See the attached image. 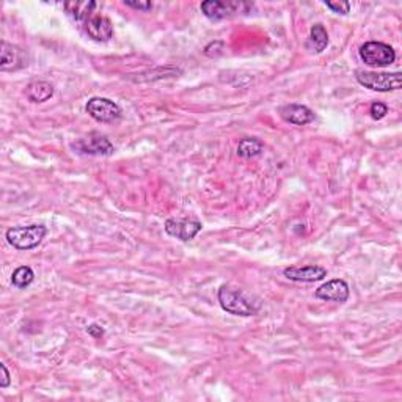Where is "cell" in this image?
<instances>
[{
    "label": "cell",
    "instance_id": "6da1fadb",
    "mask_svg": "<svg viewBox=\"0 0 402 402\" xmlns=\"http://www.w3.org/2000/svg\"><path fill=\"white\" fill-rule=\"evenodd\" d=\"M219 302L225 311L234 316H255L263 305L260 297L227 284L219 289Z\"/></svg>",
    "mask_w": 402,
    "mask_h": 402
},
{
    "label": "cell",
    "instance_id": "7a4b0ae2",
    "mask_svg": "<svg viewBox=\"0 0 402 402\" xmlns=\"http://www.w3.org/2000/svg\"><path fill=\"white\" fill-rule=\"evenodd\" d=\"M47 228L44 225H29V227H14L7 231L8 244L16 250H33L41 244Z\"/></svg>",
    "mask_w": 402,
    "mask_h": 402
},
{
    "label": "cell",
    "instance_id": "3957f363",
    "mask_svg": "<svg viewBox=\"0 0 402 402\" xmlns=\"http://www.w3.org/2000/svg\"><path fill=\"white\" fill-rule=\"evenodd\" d=\"M357 82L374 91H394L402 85L401 73H372V71H357Z\"/></svg>",
    "mask_w": 402,
    "mask_h": 402
},
{
    "label": "cell",
    "instance_id": "277c9868",
    "mask_svg": "<svg viewBox=\"0 0 402 402\" xmlns=\"http://www.w3.org/2000/svg\"><path fill=\"white\" fill-rule=\"evenodd\" d=\"M360 58L370 66H388L394 63L396 52L390 44L381 41H368L360 47Z\"/></svg>",
    "mask_w": 402,
    "mask_h": 402
},
{
    "label": "cell",
    "instance_id": "5b68a950",
    "mask_svg": "<svg viewBox=\"0 0 402 402\" xmlns=\"http://www.w3.org/2000/svg\"><path fill=\"white\" fill-rule=\"evenodd\" d=\"M87 113L99 123H113L121 117V109L117 102L107 98H91L85 106Z\"/></svg>",
    "mask_w": 402,
    "mask_h": 402
},
{
    "label": "cell",
    "instance_id": "8992f818",
    "mask_svg": "<svg viewBox=\"0 0 402 402\" xmlns=\"http://www.w3.org/2000/svg\"><path fill=\"white\" fill-rule=\"evenodd\" d=\"M73 148L82 154H90V156H110L115 151L107 137L101 135L99 132H91L88 137L76 142Z\"/></svg>",
    "mask_w": 402,
    "mask_h": 402
},
{
    "label": "cell",
    "instance_id": "52a82bcc",
    "mask_svg": "<svg viewBox=\"0 0 402 402\" xmlns=\"http://www.w3.org/2000/svg\"><path fill=\"white\" fill-rule=\"evenodd\" d=\"M27 65H29V55H27L24 49L2 41V47H0V71L10 73V71L25 68Z\"/></svg>",
    "mask_w": 402,
    "mask_h": 402
},
{
    "label": "cell",
    "instance_id": "ba28073f",
    "mask_svg": "<svg viewBox=\"0 0 402 402\" xmlns=\"http://www.w3.org/2000/svg\"><path fill=\"white\" fill-rule=\"evenodd\" d=\"M165 233L172 238H176L179 241H190L200 233L203 225L198 220H189V219H168L165 222Z\"/></svg>",
    "mask_w": 402,
    "mask_h": 402
},
{
    "label": "cell",
    "instance_id": "9c48e42d",
    "mask_svg": "<svg viewBox=\"0 0 402 402\" xmlns=\"http://www.w3.org/2000/svg\"><path fill=\"white\" fill-rule=\"evenodd\" d=\"M283 275L291 282H302V283H313L319 282V280L327 277V271L321 266H291L286 267L283 271Z\"/></svg>",
    "mask_w": 402,
    "mask_h": 402
},
{
    "label": "cell",
    "instance_id": "30bf717a",
    "mask_svg": "<svg viewBox=\"0 0 402 402\" xmlns=\"http://www.w3.org/2000/svg\"><path fill=\"white\" fill-rule=\"evenodd\" d=\"M316 297L326 302H338L344 304L349 299V284L341 278L330 280L316 289Z\"/></svg>",
    "mask_w": 402,
    "mask_h": 402
},
{
    "label": "cell",
    "instance_id": "8fae6325",
    "mask_svg": "<svg viewBox=\"0 0 402 402\" xmlns=\"http://www.w3.org/2000/svg\"><path fill=\"white\" fill-rule=\"evenodd\" d=\"M200 8L206 18L219 21L228 18V16L233 13H239V10L247 8V5L238 2H217V0H208V2L201 3Z\"/></svg>",
    "mask_w": 402,
    "mask_h": 402
},
{
    "label": "cell",
    "instance_id": "7c38bea8",
    "mask_svg": "<svg viewBox=\"0 0 402 402\" xmlns=\"http://www.w3.org/2000/svg\"><path fill=\"white\" fill-rule=\"evenodd\" d=\"M85 30L88 36L93 38L95 41L106 43L113 36V25L106 16H91L90 19L85 22Z\"/></svg>",
    "mask_w": 402,
    "mask_h": 402
},
{
    "label": "cell",
    "instance_id": "4fadbf2b",
    "mask_svg": "<svg viewBox=\"0 0 402 402\" xmlns=\"http://www.w3.org/2000/svg\"><path fill=\"white\" fill-rule=\"evenodd\" d=\"M278 112L280 117L284 121L295 126H305L315 120L313 110L308 109L306 106H302V104H286V106L280 107Z\"/></svg>",
    "mask_w": 402,
    "mask_h": 402
},
{
    "label": "cell",
    "instance_id": "5bb4252c",
    "mask_svg": "<svg viewBox=\"0 0 402 402\" xmlns=\"http://www.w3.org/2000/svg\"><path fill=\"white\" fill-rule=\"evenodd\" d=\"M25 96L32 102H46L54 96V87L44 80L32 82L25 88Z\"/></svg>",
    "mask_w": 402,
    "mask_h": 402
},
{
    "label": "cell",
    "instance_id": "9a60e30c",
    "mask_svg": "<svg viewBox=\"0 0 402 402\" xmlns=\"http://www.w3.org/2000/svg\"><path fill=\"white\" fill-rule=\"evenodd\" d=\"M98 5L95 2H91V0H88V2H66L65 3V10L66 13H68L71 18L76 19V21H88L91 18V13L93 10H95Z\"/></svg>",
    "mask_w": 402,
    "mask_h": 402
},
{
    "label": "cell",
    "instance_id": "2e32d148",
    "mask_svg": "<svg viewBox=\"0 0 402 402\" xmlns=\"http://www.w3.org/2000/svg\"><path fill=\"white\" fill-rule=\"evenodd\" d=\"M310 49L315 52H322L324 49L328 46V33L324 29V25L315 24L311 27L310 32V43H308Z\"/></svg>",
    "mask_w": 402,
    "mask_h": 402
},
{
    "label": "cell",
    "instance_id": "e0dca14e",
    "mask_svg": "<svg viewBox=\"0 0 402 402\" xmlns=\"http://www.w3.org/2000/svg\"><path fill=\"white\" fill-rule=\"evenodd\" d=\"M263 150H264L263 142L258 139H242L238 146V154L244 159H250L260 156Z\"/></svg>",
    "mask_w": 402,
    "mask_h": 402
},
{
    "label": "cell",
    "instance_id": "ac0fdd59",
    "mask_svg": "<svg viewBox=\"0 0 402 402\" xmlns=\"http://www.w3.org/2000/svg\"><path fill=\"white\" fill-rule=\"evenodd\" d=\"M33 278H35V273H33L32 269L29 266H21L16 269L13 275H11V283H13L16 288L24 289L29 284H32Z\"/></svg>",
    "mask_w": 402,
    "mask_h": 402
},
{
    "label": "cell",
    "instance_id": "d6986e66",
    "mask_svg": "<svg viewBox=\"0 0 402 402\" xmlns=\"http://www.w3.org/2000/svg\"><path fill=\"white\" fill-rule=\"evenodd\" d=\"M370 113L374 120H382L388 113V107L382 102H372Z\"/></svg>",
    "mask_w": 402,
    "mask_h": 402
},
{
    "label": "cell",
    "instance_id": "ffe728a7",
    "mask_svg": "<svg viewBox=\"0 0 402 402\" xmlns=\"http://www.w3.org/2000/svg\"><path fill=\"white\" fill-rule=\"evenodd\" d=\"M326 7L338 14H348L350 10L349 2H326Z\"/></svg>",
    "mask_w": 402,
    "mask_h": 402
},
{
    "label": "cell",
    "instance_id": "44dd1931",
    "mask_svg": "<svg viewBox=\"0 0 402 402\" xmlns=\"http://www.w3.org/2000/svg\"><path fill=\"white\" fill-rule=\"evenodd\" d=\"M126 7L135 8V10H143V11H150L153 8L151 2H131V0H124Z\"/></svg>",
    "mask_w": 402,
    "mask_h": 402
},
{
    "label": "cell",
    "instance_id": "7402d4cb",
    "mask_svg": "<svg viewBox=\"0 0 402 402\" xmlns=\"http://www.w3.org/2000/svg\"><path fill=\"white\" fill-rule=\"evenodd\" d=\"M87 332L93 338H101L104 335V328L101 326H98V324H91V326L87 327Z\"/></svg>",
    "mask_w": 402,
    "mask_h": 402
},
{
    "label": "cell",
    "instance_id": "603a6c76",
    "mask_svg": "<svg viewBox=\"0 0 402 402\" xmlns=\"http://www.w3.org/2000/svg\"><path fill=\"white\" fill-rule=\"evenodd\" d=\"M0 370H2V374H3V377H2V382H0V388H7L8 385H10V372H8V370H7V366L3 365H0Z\"/></svg>",
    "mask_w": 402,
    "mask_h": 402
}]
</instances>
